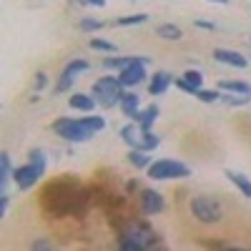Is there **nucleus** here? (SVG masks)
I'll list each match as a JSON object with an SVG mask.
<instances>
[{
	"label": "nucleus",
	"mask_w": 251,
	"mask_h": 251,
	"mask_svg": "<svg viewBox=\"0 0 251 251\" xmlns=\"http://www.w3.org/2000/svg\"><path fill=\"white\" fill-rule=\"evenodd\" d=\"M86 203V194L83 186L73 178H60L46 186L43 191V208L53 216H66V214H75Z\"/></svg>",
	"instance_id": "1"
},
{
	"label": "nucleus",
	"mask_w": 251,
	"mask_h": 251,
	"mask_svg": "<svg viewBox=\"0 0 251 251\" xmlns=\"http://www.w3.org/2000/svg\"><path fill=\"white\" fill-rule=\"evenodd\" d=\"M106 128L103 116H80V118H58L53 123V131L68 143H86L96 133Z\"/></svg>",
	"instance_id": "2"
},
{
	"label": "nucleus",
	"mask_w": 251,
	"mask_h": 251,
	"mask_svg": "<svg viewBox=\"0 0 251 251\" xmlns=\"http://www.w3.org/2000/svg\"><path fill=\"white\" fill-rule=\"evenodd\" d=\"M158 244H161V236L153 231L151 226H146L141 221H128L121 228V236H118V249H123V251L153 249Z\"/></svg>",
	"instance_id": "3"
},
{
	"label": "nucleus",
	"mask_w": 251,
	"mask_h": 251,
	"mask_svg": "<svg viewBox=\"0 0 251 251\" xmlns=\"http://www.w3.org/2000/svg\"><path fill=\"white\" fill-rule=\"evenodd\" d=\"M188 211H191V216L201 224V226H216L224 221V206L219 199L214 196H206V194H199L191 199V203H188Z\"/></svg>",
	"instance_id": "4"
},
{
	"label": "nucleus",
	"mask_w": 251,
	"mask_h": 251,
	"mask_svg": "<svg viewBox=\"0 0 251 251\" xmlns=\"http://www.w3.org/2000/svg\"><path fill=\"white\" fill-rule=\"evenodd\" d=\"M91 93L96 96V100L100 103V108H113L121 103L123 93H126V86L121 83L118 75H100L96 83H93V88Z\"/></svg>",
	"instance_id": "5"
},
{
	"label": "nucleus",
	"mask_w": 251,
	"mask_h": 251,
	"mask_svg": "<svg viewBox=\"0 0 251 251\" xmlns=\"http://www.w3.org/2000/svg\"><path fill=\"white\" fill-rule=\"evenodd\" d=\"M146 176L151 181H176V178H188L191 176V166L176 161V158H158L153 161L149 169H146Z\"/></svg>",
	"instance_id": "6"
},
{
	"label": "nucleus",
	"mask_w": 251,
	"mask_h": 251,
	"mask_svg": "<svg viewBox=\"0 0 251 251\" xmlns=\"http://www.w3.org/2000/svg\"><path fill=\"white\" fill-rule=\"evenodd\" d=\"M146 66H149V58L133 55V60L128 63V66L118 71L121 83H123L126 88H136V86H141V83L146 80Z\"/></svg>",
	"instance_id": "7"
},
{
	"label": "nucleus",
	"mask_w": 251,
	"mask_h": 251,
	"mask_svg": "<svg viewBox=\"0 0 251 251\" xmlns=\"http://www.w3.org/2000/svg\"><path fill=\"white\" fill-rule=\"evenodd\" d=\"M88 68H91V63H88L86 58H75V60L66 63V68L60 71V78H58V83H55V93L71 91L73 83H75V78H78L80 73H86Z\"/></svg>",
	"instance_id": "8"
},
{
	"label": "nucleus",
	"mask_w": 251,
	"mask_h": 251,
	"mask_svg": "<svg viewBox=\"0 0 251 251\" xmlns=\"http://www.w3.org/2000/svg\"><path fill=\"white\" fill-rule=\"evenodd\" d=\"M46 174L43 171H40L38 169V166L35 163H23V166H18V169L13 171V181H15V186L20 188V191H30V188L40 181V178H43Z\"/></svg>",
	"instance_id": "9"
},
{
	"label": "nucleus",
	"mask_w": 251,
	"mask_h": 251,
	"mask_svg": "<svg viewBox=\"0 0 251 251\" xmlns=\"http://www.w3.org/2000/svg\"><path fill=\"white\" fill-rule=\"evenodd\" d=\"M138 201H141V211H143L146 216L161 214L163 208H166V199H163L158 191H153V188H141Z\"/></svg>",
	"instance_id": "10"
},
{
	"label": "nucleus",
	"mask_w": 251,
	"mask_h": 251,
	"mask_svg": "<svg viewBox=\"0 0 251 251\" xmlns=\"http://www.w3.org/2000/svg\"><path fill=\"white\" fill-rule=\"evenodd\" d=\"M174 83H176V80H174V75H171L169 71H158V73H153L151 80H149V96H153V98L166 96Z\"/></svg>",
	"instance_id": "11"
},
{
	"label": "nucleus",
	"mask_w": 251,
	"mask_h": 251,
	"mask_svg": "<svg viewBox=\"0 0 251 251\" xmlns=\"http://www.w3.org/2000/svg\"><path fill=\"white\" fill-rule=\"evenodd\" d=\"M118 136H121V141L128 146V149H141V146H143V128H141L138 121L126 123L123 128L118 131Z\"/></svg>",
	"instance_id": "12"
},
{
	"label": "nucleus",
	"mask_w": 251,
	"mask_h": 251,
	"mask_svg": "<svg viewBox=\"0 0 251 251\" xmlns=\"http://www.w3.org/2000/svg\"><path fill=\"white\" fill-rule=\"evenodd\" d=\"M118 106H121L123 116H128L131 121H138V118H141V96H138V93H133V91H126Z\"/></svg>",
	"instance_id": "13"
},
{
	"label": "nucleus",
	"mask_w": 251,
	"mask_h": 251,
	"mask_svg": "<svg viewBox=\"0 0 251 251\" xmlns=\"http://www.w3.org/2000/svg\"><path fill=\"white\" fill-rule=\"evenodd\" d=\"M214 58L219 63H224V66H231V68H246V55L236 53V50H228V48H216L214 50Z\"/></svg>",
	"instance_id": "14"
},
{
	"label": "nucleus",
	"mask_w": 251,
	"mask_h": 251,
	"mask_svg": "<svg viewBox=\"0 0 251 251\" xmlns=\"http://www.w3.org/2000/svg\"><path fill=\"white\" fill-rule=\"evenodd\" d=\"M96 103H98V100H96L93 93H91V96H88V93H73V96L68 98V106L75 108V111H83V113H91V111L96 108Z\"/></svg>",
	"instance_id": "15"
},
{
	"label": "nucleus",
	"mask_w": 251,
	"mask_h": 251,
	"mask_svg": "<svg viewBox=\"0 0 251 251\" xmlns=\"http://www.w3.org/2000/svg\"><path fill=\"white\" fill-rule=\"evenodd\" d=\"M226 178L236 186V191L246 199H251V178L246 174H239V171H226Z\"/></svg>",
	"instance_id": "16"
},
{
	"label": "nucleus",
	"mask_w": 251,
	"mask_h": 251,
	"mask_svg": "<svg viewBox=\"0 0 251 251\" xmlns=\"http://www.w3.org/2000/svg\"><path fill=\"white\" fill-rule=\"evenodd\" d=\"M219 91L239 93V96H251V83L249 80H219Z\"/></svg>",
	"instance_id": "17"
},
{
	"label": "nucleus",
	"mask_w": 251,
	"mask_h": 251,
	"mask_svg": "<svg viewBox=\"0 0 251 251\" xmlns=\"http://www.w3.org/2000/svg\"><path fill=\"white\" fill-rule=\"evenodd\" d=\"M158 116H161V108L156 106V103H151V106H146V108H141V118H138V123H141V128H146V131H151V128H153V123L158 121Z\"/></svg>",
	"instance_id": "18"
},
{
	"label": "nucleus",
	"mask_w": 251,
	"mask_h": 251,
	"mask_svg": "<svg viewBox=\"0 0 251 251\" xmlns=\"http://www.w3.org/2000/svg\"><path fill=\"white\" fill-rule=\"evenodd\" d=\"M128 161H131V166H136V169H149V166L153 163L151 161V151H141V149H131L128 151Z\"/></svg>",
	"instance_id": "19"
},
{
	"label": "nucleus",
	"mask_w": 251,
	"mask_h": 251,
	"mask_svg": "<svg viewBox=\"0 0 251 251\" xmlns=\"http://www.w3.org/2000/svg\"><path fill=\"white\" fill-rule=\"evenodd\" d=\"M156 35L163 38V40H181L183 38V30L176 25V23H161L156 28Z\"/></svg>",
	"instance_id": "20"
},
{
	"label": "nucleus",
	"mask_w": 251,
	"mask_h": 251,
	"mask_svg": "<svg viewBox=\"0 0 251 251\" xmlns=\"http://www.w3.org/2000/svg\"><path fill=\"white\" fill-rule=\"evenodd\" d=\"M13 166H10V156L8 153H0V183H3V191H5V186L8 181L13 178Z\"/></svg>",
	"instance_id": "21"
},
{
	"label": "nucleus",
	"mask_w": 251,
	"mask_h": 251,
	"mask_svg": "<svg viewBox=\"0 0 251 251\" xmlns=\"http://www.w3.org/2000/svg\"><path fill=\"white\" fill-rule=\"evenodd\" d=\"M131 60H133V55H111V58L103 60V68H108V71H121V68L128 66Z\"/></svg>",
	"instance_id": "22"
},
{
	"label": "nucleus",
	"mask_w": 251,
	"mask_h": 251,
	"mask_svg": "<svg viewBox=\"0 0 251 251\" xmlns=\"http://www.w3.org/2000/svg\"><path fill=\"white\" fill-rule=\"evenodd\" d=\"M118 25H123V28H128V25H143V23H149V15L146 13H133V15H121L118 20H116Z\"/></svg>",
	"instance_id": "23"
},
{
	"label": "nucleus",
	"mask_w": 251,
	"mask_h": 251,
	"mask_svg": "<svg viewBox=\"0 0 251 251\" xmlns=\"http://www.w3.org/2000/svg\"><path fill=\"white\" fill-rule=\"evenodd\" d=\"M91 48L93 50H100V53H116L118 46L111 43V40H103V38H91Z\"/></svg>",
	"instance_id": "24"
},
{
	"label": "nucleus",
	"mask_w": 251,
	"mask_h": 251,
	"mask_svg": "<svg viewBox=\"0 0 251 251\" xmlns=\"http://www.w3.org/2000/svg\"><path fill=\"white\" fill-rule=\"evenodd\" d=\"M194 98H199L201 103H216V100H221V91H211V88H199Z\"/></svg>",
	"instance_id": "25"
},
{
	"label": "nucleus",
	"mask_w": 251,
	"mask_h": 251,
	"mask_svg": "<svg viewBox=\"0 0 251 251\" xmlns=\"http://www.w3.org/2000/svg\"><path fill=\"white\" fill-rule=\"evenodd\" d=\"M28 161H30V163H35L38 169L46 174V169H48V158H46V153L40 151V149H33V151H30V156H28Z\"/></svg>",
	"instance_id": "26"
},
{
	"label": "nucleus",
	"mask_w": 251,
	"mask_h": 251,
	"mask_svg": "<svg viewBox=\"0 0 251 251\" xmlns=\"http://www.w3.org/2000/svg\"><path fill=\"white\" fill-rule=\"evenodd\" d=\"M183 78L191 83L194 88H203V73L201 71H196V68H188V71H183Z\"/></svg>",
	"instance_id": "27"
},
{
	"label": "nucleus",
	"mask_w": 251,
	"mask_h": 251,
	"mask_svg": "<svg viewBox=\"0 0 251 251\" xmlns=\"http://www.w3.org/2000/svg\"><path fill=\"white\" fill-rule=\"evenodd\" d=\"M80 30H86V33L103 30V20H96V18H83V20H80Z\"/></svg>",
	"instance_id": "28"
},
{
	"label": "nucleus",
	"mask_w": 251,
	"mask_h": 251,
	"mask_svg": "<svg viewBox=\"0 0 251 251\" xmlns=\"http://www.w3.org/2000/svg\"><path fill=\"white\" fill-rule=\"evenodd\" d=\"M224 103H228V106H246V103L251 100V96H239V93H231V96H221Z\"/></svg>",
	"instance_id": "29"
},
{
	"label": "nucleus",
	"mask_w": 251,
	"mask_h": 251,
	"mask_svg": "<svg viewBox=\"0 0 251 251\" xmlns=\"http://www.w3.org/2000/svg\"><path fill=\"white\" fill-rule=\"evenodd\" d=\"M176 88H178V91H183V93H188V96H196V91H199V88H194V86H191V83H188L183 75H181V78H176Z\"/></svg>",
	"instance_id": "30"
},
{
	"label": "nucleus",
	"mask_w": 251,
	"mask_h": 251,
	"mask_svg": "<svg viewBox=\"0 0 251 251\" xmlns=\"http://www.w3.org/2000/svg\"><path fill=\"white\" fill-rule=\"evenodd\" d=\"M30 249H35V251H38V249H53V244H50L48 239H35V241L30 244Z\"/></svg>",
	"instance_id": "31"
},
{
	"label": "nucleus",
	"mask_w": 251,
	"mask_h": 251,
	"mask_svg": "<svg viewBox=\"0 0 251 251\" xmlns=\"http://www.w3.org/2000/svg\"><path fill=\"white\" fill-rule=\"evenodd\" d=\"M46 86H48V75H46V73H38V75H35V88L43 91Z\"/></svg>",
	"instance_id": "32"
},
{
	"label": "nucleus",
	"mask_w": 251,
	"mask_h": 251,
	"mask_svg": "<svg viewBox=\"0 0 251 251\" xmlns=\"http://www.w3.org/2000/svg\"><path fill=\"white\" fill-rule=\"evenodd\" d=\"M194 25H196V28H203V30H214V28H216L214 23H208V20H194Z\"/></svg>",
	"instance_id": "33"
},
{
	"label": "nucleus",
	"mask_w": 251,
	"mask_h": 251,
	"mask_svg": "<svg viewBox=\"0 0 251 251\" xmlns=\"http://www.w3.org/2000/svg\"><path fill=\"white\" fill-rule=\"evenodd\" d=\"M86 3L88 5H96V8H103V5H106V0H86Z\"/></svg>",
	"instance_id": "34"
},
{
	"label": "nucleus",
	"mask_w": 251,
	"mask_h": 251,
	"mask_svg": "<svg viewBox=\"0 0 251 251\" xmlns=\"http://www.w3.org/2000/svg\"><path fill=\"white\" fill-rule=\"evenodd\" d=\"M208 3H219V5H226L228 0H208Z\"/></svg>",
	"instance_id": "35"
}]
</instances>
